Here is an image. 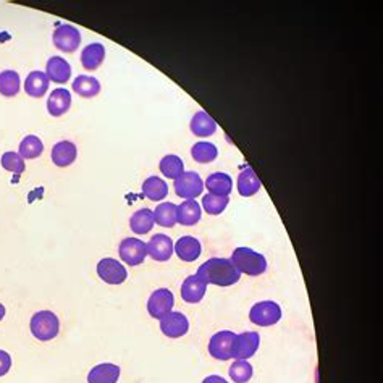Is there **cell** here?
Listing matches in <instances>:
<instances>
[{"mask_svg": "<svg viewBox=\"0 0 383 383\" xmlns=\"http://www.w3.org/2000/svg\"><path fill=\"white\" fill-rule=\"evenodd\" d=\"M206 285L215 286H232L239 281L241 274L236 270L230 259L223 257H212L204 262L196 274Z\"/></svg>", "mask_w": 383, "mask_h": 383, "instance_id": "1", "label": "cell"}, {"mask_svg": "<svg viewBox=\"0 0 383 383\" xmlns=\"http://www.w3.org/2000/svg\"><path fill=\"white\" fill-rule=\"evenodd\" d=\"M232 264L236 267L239 274L249 277H259L265 274L267 259L262 254L256 253L251 248H236L232 254Z\"/></svg>", "mask_w": 383, "mask_h": 383, "instance_id": "2", "label": "cell"}, {"mask_svg": "<svg viewBox=\"0 0 383 383\" xmlns=\"http://www.w3.org/2000/svg\"><path fill=\"white\" fill-rule=\"evenodd\" d=\"M31 333L39 341H50L59 335V317L52 311H39L31 319Z\"/></svg>", "mask_w": 383, "mask_h": 383, "instance_id": "3", "label": "cell"}, {"mask_svg": "<svg viewBox=\"0 0 383 383\" xmlns=\"http://www.w3.org/2000/svg\"><path fill=\"white\" fill-rule=\"evenodd\" d=\"M249 319L259 327H272L280 322L281 307L275 301H260L251 307Z\"/></svg>", "mask_w": 383, "mask_h": 383, "instance_id": "4", "label": "cell"}, {"mask_svg": "<svg viewBox=\"0 0 383 383\" xmlns=\"http://www.w3.org/2000/svg\"><path fill=\"white\" fill-rule=\"evenodd\" d=\"M175 193L178 197L183 199H196L197 196H201L204 191V181L202 178L199 176V173L196 172H185L180 178L175 180Z\"/></svg>", "mask_w": 383, "mask_h": 383, "instance_id": "5", "label": "cell"}, {"mask_svg": "<svg viewBox=\"0 0 383 383\" xmlns=\"http://www.w3.org/2000/svg\"><path fill=\"white\" fill-rule=\"evenodd\" d=\"M118 254L125 264H128L130 267H136L144 262L146 256H148V248H146L144 241L138 238H127L120 243Z\"/></svg>", "mask_w": 383, "mask_h": 383, "instance_id": "6", "label": "cell"}, {"mask_svg": "<svg viewBox=\"0 0 383 383\" xmlns=\"http://www.w3.org/2000/svg\"><path fill=\"white\" fill-rule=\"evenodd\" d=\"M260 344V337L256 332H244L241 335H236L232 348V358L239 361H248L249 358L257 353Z\"/></svg>", "mask_w": 383, "mask_h": 383, "instance_id": "7", "label": "cell"}, {"mask_svg": "<svg viewBox=\"0 0 383 383\" xmlns=\"http://www.w3.org/2000/svg\"><path fill=\"white\" fill-rule=\"evenodd\" d=\"M173 306H175V298L169 288H159L152 293L148 301V312L151 317L162 319L167 314L172 312Z\"/></svg>", "mask_w": 383, "mask_h": 383, "instance_id": "8", "label": "cell"}, {"mask_svg": "<svg viewBox=\"0 0 383 383\" xmlns=\"http://www.w3.org/2000/svg\"><path fill=\"white\" fill-rule=\"evenodd\" d=\"M81 44V34L75 26L59 25L54 31V46L62 52L71 54Z\"/></svg>", "mask_w": 383, "mask_h": 383, "instance_id": "9", "label": "cell"}, {"mask_svg": "<svg viewBox=\"0 0 383 383\" xmlns=\"http://www.w3.org/2000/svg\"><path fill=\"white\" fill-rule=\"evenodd\" d=\"M235 338L236 333L230 332V330L217 332L211 338V341H209V353H211L214 359L218 361L232 359V348Z\"/></svg>", "mask_w": 383, "mask_h": 383, "instance_id": "10", "label": "cell"}, {"mask_svg": "<svg viewBox=\"0 0 383 383\" xmlns=\"http://www.w3.org/2000/svg\"><path fill=\"white\" fill-rule=\"evenodd\" d=\"M97 275L109 285H122L127 280L128 272L118 260L106 257L97 264Z\"/></svg>", "mask_w": 383, "mask_h": 383, "instance_id": "11", "label": "cell"}, {"mask_svg": "<svg viewBox=\"0 0 383 383\" xmlns=\"http://www.w3.org/2000/svg\"><path fill=\"white\" fill-rule=\"evenodd\" d=\"M160 330L165 337L169 338H181L185 337L190 330V322L185 314L170 312L165 317L160 319Z\"/></svg>", "mask_w": 383, "mask_h": 383, "instance_id": "12", "label": "cell"}, {"mask_svg": "<svg viewBox=\"0 0 383 383\" xmlns=\"http://www.w3.org/2000/svg\"><path fill=\"white\" fill-rule=\"evenodd\" d=\"M148 248V254L152 259L157 262H165L169 260L173 254V241L170 236L167 235H155L149 239V243L146 244Z\"/></svg>", "mask_w": 383, "mask_h": 383, "instance_id": "13", "label": "cell"}, {"mask_svg": "<svg viewBox=\"0 0 383 383\" xmlns=\"http://www.w3.org/2000/svg\"><path fill=\"white\" fill-rule=\"evenodd\" d=\"M207 285L197 275H190L181 285V299L188 304L201 302L206 296Z\"/></svg>", "mask_w": 383, "mask_h": 383, "instance_id": "14", "label": "cell"}, {"mask_svg": "<svg viewBox=\"0 0 383 383\" xmlns=\"http://www.w3.org/2000/svg\"><path fill=\"white\" fill-rule=\"evenodd\" d=\"M173 251H175V254L180 257L183 262H194L199 256H201L202 246L199 243V239L194 238V236H181V238L176 241V244L173 246Z\"/></svg>", "mask_w": 383, "mask_h": 383, "instance_id": "15", "label": "cell"}, {"mask_svg": "<svg viewBox=\"0 0 383 383\" xmlns=\"http://www.w3.org/2000/svg\"><path fill=\"white\" fill-rule=\"evenodd\" d=\"M71 107V94L64 88L54 89L47 99V110L52 117H62Z\"/></svg>", "mask_w": 383, "mask_h": 383, "instance_id": "16", "label": "cell"}, {"mask_svg": "<svg viewBox=\"0 0 383 383\" xmlns=\"http://www.w3.org/2000/svg\"><path fill=\"white\" fill-rule=\"evenodd\" d=\"M46 75L49 78V81L52 80L54 83H59V85H65L71 76V67L62 57H50L46 67Z\"/></svg>", "mask_w": 383, "mask_h": 383, "instance_id": "17", "label": "cell"}, {"mask_svg": "<svg viewBox=\"0 0 383 383\" xmlns=\"http://www.w3.org/2000/svg\"><path fill=\"white\" fill-rule=\"evenodd\" d=\"M78 149L71 141H60L52 148V162L57 167H70L76 160Z\"/></svg>", "mask_w": 383, "mask_h": 383, "instance_id": "18", "label": "cell"}, {"mask_svg": "<svg viewBox=\"0 0 383 383\" xmlns=\"http://www.w3.org/2000/svg\"><path fill=\"white\" fill-rule=\"evenodd\" d=\"M190 128L191 133L197 138H207V136H212L217 131V122L207 112L201 110V112L194 113Z\"/></svg>", "mask_w": 383, "mask_h": 383, "instance_id": "19", "label": "cell"}, {"mask_svg": "<svg viewBox=\"0 0 383 383\" xmlns=\"http://www.w3.org/2000/svg\"><path fill=\"white\" fill-rule=\"evenodd\" d=\"M120 379V367L115 364H99L88 374V383H117Z\"/></svg>", "mask_w": 383, "mask_h": 383, "instance_id": "20", "label": "cell"}, {"mask_svg": "<svg viewBox=\"0 0 383 383\" xmlns=\"http://www.w3.org/2000/svg\"><path fill=\"white\" fill-rule=\"evenodd\" d=\"M104 59H106V49L102 44L94 43L85 47L81 52V65L85 67V70L94 71L102 65Z\"/></svg>", "mask_w": 383, "mask_h": 383, "instance_id": "21", "label": "cell"}, {"mask_svg": "<svg viewBox=\"0 0 383 383\" xmlns=\"http://www.w3.org/2000/svg\"><path fill=\"white\" fill-rule=\"evenodd\" d=\"M238 193L243 197H251L254 196L256 193H259L260 190V180L259 176L256 175V172L251 169V167H244L243 172L239 173L238 176Z\"/></svg>", "mask_w": 383, "mask_h": 383, "instance_id": "22", "label": "cell"}, {"mask_svg": "<svg viewBox=\"0 0 383 383\" xmlns=\"http://www.w3.org/2000/svg\"><path fill=\"white\" fill-rule=\"evenodd\" d=\"M199 220H201V206H199L194 199L181 202L180 206H178L176 223L185 225V227H193V225H196Z\"/></svg>", "mask_w": 383, "mask_h": 383, "instance_id": "23", "label": "cell"}, {"mask_svg": "<svg viewBox=\"0 0 383 383\" xmlns=\"http://www.w3.org/2000/svg\"><path fill=\"white\" fill-rule=\"evenodd\" d=\"M47 89H49V78H47L46 73L31 71L29 75L26 76L25 91H26V94H28V96L39 99L47 92Z\"/></svg>", "mask_w": 383, "mask_h": 383, "instance_id": "24", "label": "cell"}, {"mask_svg": "<svg viewBox=\"0 0 383 383\" xmlns=\"http://www.w3.org/2000/svg\"><path fill=\"white\" fill-rule=\"evenodd\" d=\"M206 186L209 193L215 194V196H228L233 190V181L228 173L215 172L212 175L207 176Z\"/></svg>", "mask_w": 383, "mask_h": 383, "instance_id": "25", "label": "cell"}, {"mask_svg": "<svg viewBox=\"0 0 383 383\" xmlns=\"http://www.w3.org/2000/svg\"><path fill=\"white\" fill-rule=\"evenodd\" d=\"M143 194L149 201H164L167 194H169V186L160 176H149L143 183Z\"/></svg>", "mask_w": 383, "mask_h": 383, "instance_id": "26", "label": "cell"}, {"mask_svg": "<svg viewBox=\"0 0 383 383\" xmlns=\"http://www.w3.org/2000/svg\"><path fill=\"white\" fill-rule=\"evenodd\" d=\"M154 223V212L151 209H139L130 218V227L136 235L149 233Z\"/></svg>", "mask_w": 383, "mask_h": 383, "instance_id": "27", "label": "cell"}, {"mask_svg": "<svg viewBox=\"0 0 383 383\" xmlns=\"http://www.w3.org/2000/svg\"><path fill=\"white\" fill-rule=\"evenodd\" d=\"M73 91H75L78 96L91 99L96 97L99 92H101V83H99L94 76L88 75H80L73 81Z\"/></svg>", "mask_w": 383, "mask_h": 383, "instance_id": "28", "label": "cell"}, {"mask_svg": "<svg viewBox=\"0 0 383 383\" xmlns=\"http://www.w3.org/2000/svg\"><path fill=\"white\" fill-rule=\"evenodd\" d=\"M176 211L178 206L173 202H162L154 211V222L160 227L172 228L176 223Z\"/></svg>", "mask_w": 383, "mask_h": 383, "instance_id": "29", "label": "cell"}, {"mask_svg": "<svg viewBox=\"0 0 383 383\" xmlns=\"http://www.w3.org/2000/svg\"><path fill=\"white\" fill-rule=\"evenodd\" d=\"M159 169L162 175L167 178H172V180H176L180 178L183 173H185V162H183L178 155H165L164 159L160 160Z\"/></svg>", "mask_w": 383, "mask_h": 383, "instance_id": "30", "label": "cell"}, {"mask_svg": "<svg viewBox=\"0 0 383 383\" xmlns=\"http://www.w3.org/2000/svg\"><path fill=\"white\" fill-rule=\"evenodd\" d=\"M191 155L193 159L197 162V164H211L218 155L217 146L212 143H206V141H201V143H196L191 148Z\"/></svg>", "mask_w": 383, "mask_h": 383, "instance_id": "31", "label": "cell"}, {"mask_svg": "<svg viewBox=\"0 0 383 383\" xmlns=\"http://www.w3.org/2000/svg\"><path fill=\"white\" fill-rule=\"evenodd\" d=\"M20 92V75L15 70L0 73V94L5 97H13Z\"/></svg>", "mask_w": 383, "mask_h": 383, "instance_id": "32", "label": "cell"}, {"mask_svg": "<svg viewBox=\"0 0 383 383\" xmlns=\"http://www.w3.org/2000/svg\"><path fill=\"white\" fill-rule=\"evenodd\" d=\"M44 152V144L38 136L29 134L20 143V155L23 159H38V157Z\"/></svg>", "mask_w": 383, "mask_h": 383, "instance_id": "33", "label": "cell"}, {"mask_svg": "<svg viewBox=\"0 0 383 383\" xmlns=\"http://www.w3.org/2000/svg\"><path fill=\"white\" fill-rule=\"evenodd\" d=\"M230 379L235 383H248L253 379V365L248 361H236L232 364L228 370Z\"/></svg>", "mask_w": 383, "mask_h": 383, "instance_id": "34", "label": "cell"}, {"mask_svg": "<svg viewBox=\"0 0 383 383\" xmlns=\"http://www.w3.org/2000/svg\"><path fill=\"white\" fill-rule=\"evenodd\" d=\"M228 202V196H215V194L211 193L202 197V207L209 215H220L227 209Z\"/></svg>", "mask_w": 383, "mask_h": 383, "instance_id": "35", "label": "cell"}, {"mask_svg": "<svg viewBox=\"0 0 383 383\" xmlns=\"http://www.w3.org/2000/svg\"><path fill=\"white\" fill-rule=\"evenodd\" d=\"M0 164L7 172H12L13 175H22L25 172V159L17 152H5L0 159Z\"/></svg>", "mask_w": 383, "mask_h": 383, "instance_id": "36", "label": "cell"}, {"mask_svg": "<svg viewBox=\"0 0 383 383\" xmlns=\"http://www.w3.org/2000/svg\"><path fill=\"white\" fill-rule=\"evenodd\" d=\"M10 367H12V358H10V354L7 351L0 349V377L7 375Z\"/></svg>", "mask_w": 383, "mask_h": 383, "instance_id": "37", "label": "cell"}, {"mask_svg": "<svg viewBox=\"0 0 383 383\" xmlns=\"http://www.w3.org/2000/svg\"><path fill=\"white\" fill-rule=\"evenodd\" d=\"M202 383H228V382L218 375H209L207 379H204Z\"/></svg>", "mask_w": 383, "mask_h": 383, "instance_id": "38", "label": "cell"}, {"mask_svg": "<svg viewBox=\"0 0 383 383\" xmlns=\"http://www.w3.org/2000/svg\"><path fill=\"white\" fill-rule=\"evenodd\" d=\"M5 317V306L4 304H0V320Z\"/></svg>", "mask_w": 383, "mask_h": 383, "instance_id": "39", "label": "cell"}]
</instances>
